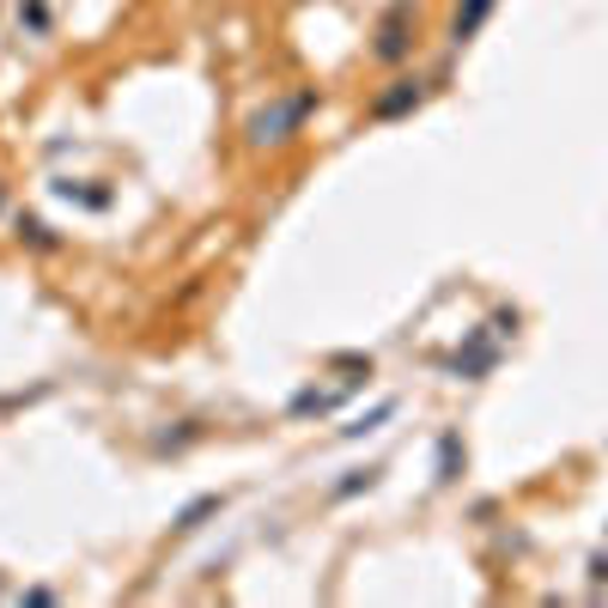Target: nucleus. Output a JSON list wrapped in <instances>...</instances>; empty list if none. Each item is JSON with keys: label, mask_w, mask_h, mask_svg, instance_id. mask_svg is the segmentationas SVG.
<instances>
[{"label": "nucleus", "mask_w": 608, "mask_h": 608, "mask_svg": "<svg viewBox=\"0 0 608 608\" xmlns=\"http://www.w3.org/2000/svg\"><path fill=\"white\" fill-rule=\"evenodd\" d=\"M420 98H426V86H420V80H396L390 92H383L378 103H371V116H378V122H396V116H408Z\"/></svg>", "instance_id": "obj_5"}, {"label": "nucleus", "mask_w": 608, "mask_h": 608, "mask_svg": "<svg viewBox=\"0 0 608 608\" xmlns=\"http://www.w3.org/2000/svg\"><path fill=\"white\" fill-rule=\"evenodd\" d=\"M7 408H24V396H0V413H7Z\"/></svg>", "instance_id": "obj_11"}, {"label": "nucleus", "mask_w": 608, "mask_h": 608, "mask_svg": "<svg viewBox=\"0 0 608 608\" xmlns=\"http://www.w3.org/2000/svg\"><path fill=\"white\" fill-rule=\"evenodd\" d=\"M499 0H457V12H450V43H475L481 37V24L494 19Z\"/></svg>", "instance_id": "obj_4"}, {"label": "nucleus", "mask_w": 608, "mask_h": 608, "mask_svg": "<svg viewBox=\"0 0 608 608\" xmlns=\"http://www.w3.org/2000/svg\"><path fill=\"white\" fill-rule=\"evenodd\" d=\"M590 578H597V585H608V554H597V560H590Z\"/></svg>", "instance_id": "obj_10"}, {"label": "nucleus", "mask_w": 608, "mask_h": 608, "mask_svg": "<svg viewBox=\"0 0 608 608\" xmlns=\"http://www.w3.org/2000/svg\"><path fill=\"white\" fill-rule=\"evenodd\" d=\"M494 366H499V335H494V322H487V329H475V335H469V347H457L450 371H457L462 383H481Z\"/></svg>", "instance_id": "obj_3"}, {"label": "nucleus", "mask_w": 608, "mask_h": 608, "mask_svg": "<svg viewBox=\"0 0 608 608\" xmlns=\"http://www.w3.org/2000/svg\"><path fill=\"white\" fill-rule=\"evenodd\" d=\"M462 462H469V457H462V438L457 432H445V438H438V481H457V475H462Z\"/></svg>", "instance_id": "obj_6"}, {"label": "nucleus", "mask_w": 608, "mask_h": 608, "mask_svg": "<svg viewBox=\"0 0 608 608\" xmlns=\"http://www.w3.org/2000/svg\"><path fill=\"white\" fill-rule=\"evenodd\" d=\"M310 110H317V92H292V98L268 103V110H256L250 116V147H280V140H292Z\"/></svg>", "instance_id": "obj_1"}, {"label": "nucleus", "mask_w": 608, "mask_h": 608, "mask_svg": "<svg viewBox=\"0 0 608 608\" xmlns=\"http://www.w3.org/2000/svg\"><path fill=\"white\" fill-rule=\"evenodd\" d=\"M371 481H378V469H353V475H347L341 487H335V499H353L359 487H371Z\"/></svg>", "instance_id": "obj_9"}, {"label": "nucleus", "mask_w": 608, "mask_h": 608, "mask_svg": "<svg viewBox=\"0 0 608 608\" xmlns=\"http://www.w3.org/2000/svg\"><path fill=\"white\" fill-rule=\"evenodd\" d=\"M413 31H420V12H413L408 0H402V7H390V12H383V24H378V43H371V56H378V61H402L408 49H413Z\"/></svg>", "instance_id": "obj_2"}, {"label": "nucleus", "mask_w": 608, "mask_h": 608, "mask_svg": "<svg viewBox=\"0 0 608 608\" xmlns=\"http://www.w3.org/2000/svg\"><path fill=\"white\" fill-rule=\"evenodd\" d=\"M390 413H396V402H378V408H371V413H359L353 426H341V438H366V432H378V426L390 420Z\"/></svg>", "instance_id": "obj_7"}, {"label": "nucleus", "mask_w": 608, "mask_h": 608, "mask_svg": "<svg viewBox=\"0 0 608 608\" xmlns=\"http://www.w3.org/2000/svg\"><path fill=\"white\" fill-rule=\"evenodd\" d=\"M219 511V494H207V499H196L183 517H177V536H189V529H201V517H213Z\"/></svg>", "instance_id": "obj_8"}]
</instances>
